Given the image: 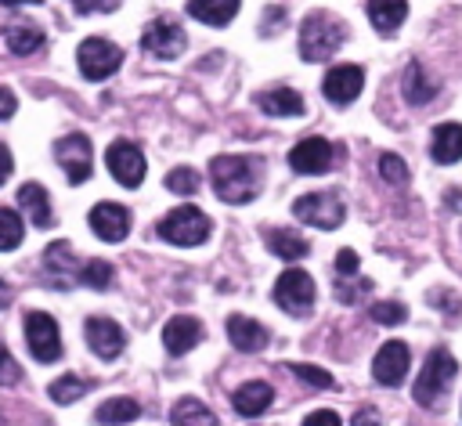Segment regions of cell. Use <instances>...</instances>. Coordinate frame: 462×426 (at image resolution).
Segmentation results:
<instances>
[{
	"label": "cell",
	"instance_id": "cell-1",
	"mask_svg": "<svg viewBox=\"0 0 462 426\" xmlns=\"http://www.w3.org/2000/svg\"><path fill=\"white\" fill-rule=\"evenodd\" d=\"M209 181L224 202L242 206V202H253L260 195L263 162L256 155H217L209 162Z\"/></svg>",
	"mask_w": 462,
	"mask_h": 426
},
{
	"label": "cell",
	"instance_id": "cell-2",
	"mask_svg": "<svg viewBox=\"0 0 462 426\" xmlns=\"http://www.w3.org/2000/svg\"><path fill=\"white\" fill-rule=\"evenodd\" d=\"M346 43V25L328 11H310L300 25V58L303 61H328Z\"/></svg>",
	"mask_w": 462,
	"mask_h": 426
},
{
	"label": "cell",
	"instance_id": "cell-3",
	"mask_svg": "<svg viewBox=\"0 0 462 426\" xmlns=\"http://www.w3.org/2000/svg\"><path fill=\"white\" fill-rule=\"evenodd\" d=\"M455 375H458V361H455V354H451L448 347H433V350L426 354L419 375H415V386H411L415 404H422V408H437L440 397L451 390Z\"/></svg>",
	"mask_w": 462,
	"mask_h": 426
},
{
	"label": "cell",
	"instance_id": "cell-4",
	"mask_svg": "<svg viewBox=\"0 0 462 426\" xmlns=\"http://www.w3.org/2000/svg\"><path fill=\"white\" fill-rule=\"evenodd\" d=\"M209 217L199 206H177L159 220V238L173 242V245H202L209 238Z\"/></svg>",
	"mask_w": 462,
	"mask_h": 426
},
{
	"label": "cell",
	"instance_id": "cell-5",
	"mask_svg": "<svg viewBox=\"0 0 462 426\" xmlns=\"http://www.w3.org/2000/svg\"><path fill=\"white\" fill-rule=\"evenodd\" d=\"M292 213H296V220H303V224H310V227L332 231V227L343 224L346 206H343V199H339L336 191H310V195H300V199L292 202Z\"/></svg>",
	"mask_w": 462,
	"mask_h": 426
},
{
	"label": "cell",
	"instance_id": "cell-6",
	"mask_svg": "<svg viewBox=\"0 0 462 426\" xmlns=\"http://www.w3.org/2000/svg\"><path fill=\"white\" fill-rule=\"evenodd\" d=\"M274 303L292 318L310 314V307H314V278L307 271H300V267L282 271L278 282H274Z\"/></svg>",
	"mask_w": 462,
	"mask_h": 426
},
{
	"label": "cell",
	"instance_id": "cell-7",
	"mask_svg": "<svg viewBox=\"0 0 462 426\" xmlns=\"http://www.w3.org/2000/svg\"><path fill=\"white\" fill-rule=\"evenodd\" d=\"M25 343H29V354L43 365L58 361L61 357V332H58V321L47 314V310H29L25 314Z\"/></svg>",
	"mask_w": 462,
	"mask_h": 426
},
{
	"label": "cell",
	"instance_id": "cell-8",
	"mask_svg": "<svg viewBox=\"0 0 462 426\" xmlns=\"http://www.w3.org/2000/svg\"><path fill=\"white\" fill-rule=\"evenodd\" d=\"M184 47H188V36H184L180 22H173L166 14L152 18L144 25V32H141V51L152 54V58H177Z\"/></svg>",
	"mask_w": 462,
	"mask_h": 426
},
{
	"label": "cell",
	"instance_id": "cell-9",
	"mask_svg": "<svg viewBox=\"0 0 462 426\" xmlns=\"http://www.w3.org/2000/svg\"><path fill=\"white\" fill-rule=\"evenodd\" d=\"M408 368H411V350H408V343H401V339L383 343V347L375 350V357H372V379H375L379 386H390V390L404 383Z\"/></svg>",
	"mask_w": 462,
	"mask_h": 426
},
{
	"label": "cell",
	"instance_id": "cell-10",
	"mask_svg": "<svg viewBox=\"0 0 462 426\" xmlns=\"http://www.w3.org/2000/svg\"><path fill=\"white\" fill-rule=\"evenodd\" d=\"M123 61V51L101 36H90L79 43V72L87 79H108Z\"/></svg>",
	"mask_w": 462,
	"mask_h": 426
},
{
	"label": "cell",
	"instance_id": "cell-11",
	"mask_svg": "<svg viewBox=\"0 0 462 426\" xmlns=\"http://www.w3.org/2000/svg\"><path fill=\"white\" fill-rule=\"evenodd\" d=\"M54 159L58 166L65 170L69 184H83L90 177V166H94V155H90V141L83 134H65L58 144H54Z\"/></svg>",
	"mask_w": 462,
	"mask_h": 426
},
{
	"label": "cell",
	"instance_id": "cell-12",
	"mask_svg": "<svg viewBox=\"0 0 462 426\" xmlns=\"http://www.w3.org/2000/svg\"><path fill=\"white\" fill-rule=\"evenodd\" d=\"M105 162H108V173L123 188H137L144 181V155L134 141H112L105 152Z\"/></svg>",
	"mask_w": 462,
	"mask_h": 426
},
{
	"label": "cell",
	"instance_id": "cell-13",
	"mask_svg": "<svg viewBox=\"0 0 462 426\" xmlns=\"http://www.w3.org/2000/svg\"><path fill=\"white\" fill-rule=\"evenodd\" d=\"M365 87V69L361 65H332L321 79V94L332 101V105H350L357 101Z\"/></svg>",
	"mask_w": 462,
	"mask_h": 426
},
{
	"label": "cell",
	"instance_id": "cell-14",
	"mask_svg": "<svg viewBox=\"0 0 462 426\" xmlns=\"http://www.w3.org/2000/svg\"><path fill=\"white\" fill-rule=\"evenodd\" d=\"M83 336H87L90 350H94L101 361L119 357V354H123V347H126V332H123V329L112 321V318H87Z\"/></svg>",
	"mask_w": 462,
	"mask_h": 426
},
{
	"label": "cell",
	"instance_id": "cell-15",
	"mask_svg": "<svg viewBox=\"0 0 462 426\" xmlns=\"http://www.w3.org/2000/svg\"><path fill=\"white\" fill-rule=\"evenodd\" d=\"M289 166L303 177H314V173H325L332 166V144L325 137H303L300 144H292L289 152Z\"/></svg>",
	"mask_w": 462,
	"mask_h": 426
},
{
	"label": "cell",
	"instance_id": "cell-16",
	"mask_svg": "<svg viewBox=\"0 0 462 426\" xmlns=\"http://www.w3.org/2000/svg\"><path fill=\"white\" fill-rule=\"evenodd\" d=\"M401 94L408 105H430L437 94H440V79L422 65V61H408L404 65V76H401Z\"/></svg>",
	"mask_w": 462,
	"mask_h": 426
},
{
	"label": "cell",
	"instance_id": "cell-17",
	"mask_svg": "<svg viewBox=\"0 0 462 426\" xmlns=\"http://www.w3.org/2000/svg\"><path fill=\"white\" fill-rule=\"evenodd\" d=\"M90 227L101 242H123L130 231V209L116 206V202H97L90 209Z\"/></svg>",
	"mask_w": 462,
	"mask_h": 426
},
{
	"label": "cell",
	"instance_id": "cell-18",
	"mask_svg": "<svg viewBox=\"0 0 462 426\" xmlns=\"http://www.w3.org/2000/svg\"><path fill=\"white\" fill-rule=\"evenodd\" d=\"M256 108L263 116H274V119H296V116H303L307 105L292 87H271V90L256 94Z\"/></svg>",
	"mask_w": 462,
	"mask_h": 426
},
{
	"label": "cell",
	"instance_id": "cell-19",
	"mask_svg": "<svg viewBox=\"0 0 462 426\" xmlns=\"http://www.w3.org/2000/svg\"><path fill=\"white\" fill-rule=\"evenodd\" d=\"M430 159L437 166H451L462 159V123H437L430 134Z\"/></svg>",
	"mask_w": 462,
	"mask_h": 426
},
{
	"label": "cell",
	"instance_id": "cell-20",
	"mask_svg": "<svg viewBox=\"0 0 462 426\" xmlns=\"http://www.w3.org/2000/svg\"><path fill=\"white\" fill-rule=\"evenodd\" d=\"M227 339H231V347H238L242 354H256V350L267 347L271 332H267L260 321L245 318V314H231V318H227Z\"/></svg>",
	"mask_w": 462,
	"mask_h": 426
},
{
	"label": "cell",
	"instance_id": "cell-21",
	"mask_svg": "<svg viewBox=\"0 0 462 426\" xmlns=\"http://www.w3.org/2000/svg\"><path fill=\"white\" fill-rule=\"evenodd\" d=\"M271 401H274V390H271V383H263V379H249V383H242V386L231 394L235 412L245 415V419L263 415V412L271 408Z\"/></svg>",
	"mask_w": 462,
	"mask_h": 426
},
{
	"label": "cell",
	"instance_id": "cell-22",
	"mask_svg": "<svg viewBox=\"0 0 462 426\" xmlns=\"http://www.w3.org/2000/svg\"><path fill=\"white\" fill-rule=\"evenodd\" d=\"M199 339H202V321H199V318L180 314V318H170V321L162 325V343H166V350L177 354V357L188 354Z\"/></svg>",
	"mask_w": 462,
	"mask_h": 426
},
{
	"label": "cell",
	"instance_id": "cell-23",
	"mask_svg": "<svg viewBox=\"0 0 462 426\" xmlns=\"http://www.w3.org/2000/svg\"><path fill=\"white\" fill-rule=\"evenodd\" d=\"M408 18V0H368V22L379 36H393Z\"/></svg>",
	"mask_w": 462,
	"mask_h": 426
},
{
	"label": "cell",
	"instance_id": "cell-24",
	"mask_svg": "<svg viewBox=\"0 0 462 426\" xmlns=\"http://www.w3.org/2000/svg\"><path fill=\"white\" fill-rule=\"evenodd\" d=\"M43 267H47V274L58 282V285H72V282H79V267H72V245L61 238V242H51L47 249H43Z\"/></svg>",
	"mask_w": 462,
	"mask_h": 426
},
{
	"label": "cell",
	"instance_id": "cell-25",
	"mask_svg": "<svg viewBox=\"0 0 462 426\" xmlns=\"http://www.w3.org/2000/svg\"><path fill=\"white\" fill-rule=\"evenodd\" d=\"M0 43L11 51V54H36L40 47H43V29L40 25H32V22H11L7 29H4V36H0Z\"/></svg>",
	"mask_w": 462,
	"mask_h": 426
},
{
	"label": "cell",
	"instance_id": "cell-26",
	"mask_svg": "<svg viewBox=\"0 0 462 426\" xmlns=\"http://www.w3.org/2000/svg\"><path fill=\"white\" fill-rule=\"evenodd\" d=\"M18 202H22V209L29 213V220H32L36 227H51V224H54V213H51V199H47L43 184H36V181L22 184V188H18Z\"/></svg>",
	"mask_w": 462,
	"mask_h": 426
},
{
	"label": "cell",
	"instance_id": "cell-27",
	"mask_svg": "<svg viewBox=\"0 0 462 426\" xmlns=\"http://www.w3.org/2000/svg\"><path fill=\"white\" fill-rule=\"evenodd\" d=\"M242 0H188V14L206 25H227L238 14Z\"/></svg>",
	"mask_w": 462,
	"mask_h": 426
},
{
	"label": "cell",
	"instance_id": "cell-28",
	"mask_svg": "<svg viewBox=\"0 0 462 426\" xmlns=\"http://www.w3.org/2000/svg\"><path fill=\"white\" fill-rule=\"evenodd\" d=\"M267 249H271L278 260H303V256L310 253V242L300 238V235H292V231L274 227V231H267Z\"/></svg>",
	"mask_w": 462,
	"mask_h": 426
},
{
	"label": "cell",
	"instance_id": "cell-29",
	"mask_svg": "<svg viewBox=\"0 0 462 426\" xmlns=\"http://www.w3.org/2000/svg\"><path fill=\"white\" fill-rule=\"evenodd\" d=\"M141 415V404L134 397H108L105 404H97L94 419L97 422H134Z\"/></svg>",
	"mask_w": 462,
	"mask_h": 426
},
{
	"label": "cell",
	"instance_id": "cell-30",
	"mask_svg": "<svg viewBox=\"0 0 462 426\" xmlns=\"http://www.w3.org/2000/svg\"><path fill=\"white\" fill-rule=\"evenodd\" d=\"M170 422H177V426H184V422H195V426H202V422H217V415L209 412V408H202V401L199 397H180L173 408H170Z\"/></svg>",
	"mask_w": 462,
	"mask_h": 426
},
{
	"label": "cell",
	"instance_id": "cell-31",
	"mask_svg": "<svg viewBox=\"0 0 462 426\" xmlns=\"http://www.w3.org/2000/svg\"><path fill=\"white\" fill-rule=\"evenodd\" d=\"M90 386H94V383L83 379V375H58L47 394H51V401H58V404H72V401H79Z\"/></svg>",
	"mask_w": 462,
	"mask_h": 426
},
{
	"label": "cell",
	"instance_id": "cell-32",
	"mask_svg": "<svg viewBox=\"0 0 462 426\" xmlns=\"http://www.w3.org/2000/svg\"><path fill=\"white\" fill-rule=\"evenodd\" d=\"M379 177H383L390 188H404V184H408V162H404L397 152H383V155H379Z\"/></svg>",
	"mask_w": 462,
	"mask_h": 426
},
{
	"label": "cell",
	"instance_id": "cell-33",
	"mask_svg": "<svg viewBox=\"0 0 462 426\" xmlns=\"http://www.w3.org/2000/svg\"><path fill=\"white\" fill-rule=\"evenodd\" d=\"M22 235H25V224L14 209H0V253L22 245Z\"/></svg>",
	"mask_w": 462,
	"mask_h": 426
},
{
	"label": "cell",
	"instance_id": "cell-34",
	"mask_svg": "<svg viewBox=\"0 0 462 426\" xmlns=\"http://www.w3.org/2000/svg\"><path fill=\"white\" fill-rule=\"evenodd\" d=\"M112 282V264L108 260H87L79 264V285L87 289H108Z\"/></svg>",
	"mask_w": 462,
	"mask_h": 426
},
{
	"label": "cell",
	"instance_id": "cell-35",
	"mask_svg": "<svg viewBox=\"0 0 462 426\" xmlns=\"http://www.w3.org/2000/svg\"><path fill=\"white\" fill-rule=\"evenodd\" d=\"M199 184H202V177H199L191 166H173V170L166 173V188H170L173 195H195Z\"/></svg>",
	"mask_w": 462,
	"mask_h": 426
},
{
	"label": "cell",
	"instance_id": "cell-36",
	"mask_svg": "<svg viewBox=\"0 0 462 426\" xmlns=\"http://www.w3.org/2000/svg\"><path fill=\"white\" fill-rule=\"evenodd\" d=\"M368 314H372V321H379V325H401V321L408 318V307L397 303V300H379V303L368 307Z\"/></svg>",
	"mask_w": 462,
	"mask_h": 426
},
{
	"label": "cell",
	"instance_id": "cell-37",
	"mask_svg": "<svg viewBox=\"0 0 462 426\" xmlns=\"http://www.w3.org/2000/svg\"><path fill=\"white\" fill-rule=\"evenodd\" d=\"M285 368H289L292 375H300L307 386H318V390H332V386H336V379H332L325 368H318V365H300V361H296V365H285Z\"/></svg>",
	"mask_w": 462,
	"mask_h": 426
},
{
	"label": "cell",
	"instance_id": "cell-38",
	"mask_svg": "<svg viewBox=\"0 0 462 426\" xmlns=\"http://www.w3.org/2000/svg\"><path fill=\"white\" fill-rule=\"evenodd\" d=\"M18 379H22L18 361L7 354V347H0V386H18Z\"/></svg>",
	"mask_w": 462,
	"mask_h": 426
},
{
	"label": "cell",
	"instance_id": "cell-39",
	"mask_svg": "<svg viewBox=\"0 0 462 426\" xmlns=\"http://www.w3.org/2000/svg\"><path fill=\"white\" fill-rule=\"evenodd\" d=\"M368 289H372V282H368V278H361V282H354V285L339 282V285H336V296H339L343 303H357V300H361Z\"/></svg>",
	"mask_w": 462,
	"mask_h": 426
},
{
	"label": "cell",
	"instance_id": "cell-40",
	"mask_svg": "<svg viewBox=\"0 0 462 426\" xmlns=\"http://www.w3.org/2000/svg\"><path fill=\"white\" fill-rule=\"evenodd\" d=\"M72 7H76L79 14H94V11H116L119 0H72Z\"/></svg>",
	"mask_w": 462,
	"mask_h": 426
},
{
	"label": "cell",
	"instance_id": "cell-41",
	"mask_svg": "<svg viewBox=\"0 0 462 426\" xmlns=\"http://www.w3.org/2000/svg\"><path fill=\"white\" fill-rule=\"evenodd\" d=\"M357 267H361V264H357V253H354V249H339V253H336V271H339V274H357Z\"/></svg>",
	"mask_w": 462,
	"mask_h": 426
},
{
	"label": "cell",
	"instance_id": "cell-42",
	"mask_svg": "<svg viewBox=\"0 0 462 426\" xmlns=\"http://www.w3.org/2000/svg\"><path fill=\"white\" fill-rule=\"evenodd\" d=\"M14 108H18V97H14L7 87H0V119H11Z\"/></svg>",
	"mask_w": 462,
	"mask_h": 426
},
{
	"label": "cell",
	"instance_id": "cell-43",
	"mask_svg": "<svg viewBox=\"0 0 462 426\" xmlns=\"http://www.w3.org/2000/svg\"><path fill=\"white\" fill-rule=\"evenodd\" d=\"M307 426H318V422H328V426H339V415L336 412H310L307 419H303Z\"/></svg>",
	"mask_w": 462,
	"mask_h": 426
},
{
	"label": "cell",
	"instance_id": "cell-44",
	"mask_svg": "<svg viewBox=\"0 0 462 426\" xmlns=\"http://www.w3.org/2000/svg\"><path fill=\"white\" fill-rule=\"evenodd\" d=\"M11 166H14V159H11V152H7V144H0V184L11 177Z\"/></svg>",
	"mask_w": 462,
	"mask_h": 426
},
{
	"label": "cell",
	"instance_id": "cell-45",
	"mask_svg": "<svg viewBox=\"0 0 462 426\" xmlns=\"http://www.w3.org/2000/svg\"><path fill=\"white\" fill-rule=\"evenodd\" d=\"M444 199H451V209H458V213H462V191H458V188H451Z\"/></svg>",
	"mask_w": 462,
	"mask_h": 426
},
{
	"label": "cell",
	"instance_id": "cell-46",
	"mask_svg": "<svg viewBox=\"0 0 462 426\" xmlns=\"http://www.w3.org/2000/svg\"><path fill=\"white\" fill-rule=\"evenodd\" d=\"M7 303H11V289H7V282L0 278V310H4Z\"/></svg>",
	"mask_w": 462,
	"mask_h": 426
},
{
	"label": "cell",
	"instance_id": "cell-47",
	"mask_svg": "<svg viewBox=\"0 0 462 426\" xmlns=\"http://www.w3.org/2000/svg\"><path fill=\"white\" fill-rule=\"evenodd\" d=\"M4 7H18V4H43V0H0Z\"/></svg>",
	"mask_w": 462,
	"mask_h": 426
},
{
	"label": "cell",
	"instance_id": "cell-48",
	"mask_svg": "<svg viewBox=\"0 0 462 426\" xmlns=\"http://www.w3.org/2000/svg\"><path fill=\"white\" fill-rule=\"evenodd\" d=\"M372 419H375L372 412H357V415H354V422H372Z\"/></svg>",
	"mask_w": 462,
	"mask_h": 426
}]
</instances>
